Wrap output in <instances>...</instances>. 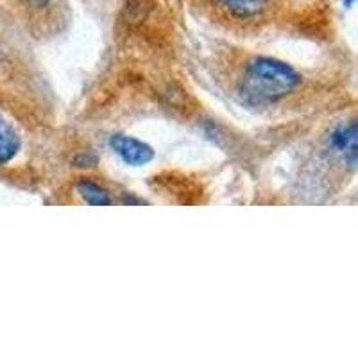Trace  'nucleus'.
<instances>
[{
    "label": "nucleus",
    "mask_w": 358,
    "mask_h": 358,
    "mask_svg": "<svg viewBox=\"0 0 358 358\" xmlns=\"http://www.w3.org/2000/svg\"><path fill=\"white\" fill-rule=\"evenodd\" d=\"M301 78L287 63L274 57H255L248 63L241 81V95L249 104H271L297 88Z\"/></svg>",
    "instance_id": "obj_1"
},
{
    "label": "nucleus",
    "mask_w": 358,
    "mask_h": 358,
    "mask_svg": "<svg viewBox=\"0 0 358 358\" xmlns=\"http://www.w3.org/2000/svg\"><path fill=\"white\" fill-rule=\"evenodd\" d=\"M110 147L131 167H142L155 158V151L147 143L126 134H113L110 138Z\"/></svg>",
    "instance_id": "obj_2"
},
{
    "label": "nucleus",
    "mask_w": 358,
    "mask_h": 358,
    "mask_svg": "<svg viewBox=\"0 0 358 358\" xmlns=\"http://www.w3.org/2000/svg\"><path fill=\"white\" fill-rule=\"evenodd\" d=\"M357 124L348 122L335 127L328 138L331 151L341 156L342 162H346L350 169L357 167Z\"/></svg>",
    "instance_id": "obj_3"
},
{
    "label": "nucleus",
    "mask_w": 358,
    "mask_h": 358,
    "mask_svg": "<svg viewBox=\"0 0 358 358\" xmlns=\"http://www.w3.org/2000/svg\"><path fill=\"white\" fill-rule=\"evenodd\" d=\"M217 8L224 9L231 17L241 18V20H249L265 11L267 0H212Z\"/></svg>",
    "instance_id": "obj_4"
},
{
    "label": "nucleus",
    "mask_w": 358,
    "mask_h": 358,
    "mask_svg": "<svg viewBox=\"0 0 358 358\" xmlns=\"http://www.w3.org/2000/svg\"><path fill=\"white\" fill-rule=\"evenodd\" d=\"M22 149L20 134L15 131V127L6 120V117L0 113V165L13 162Z\"/></svg>",
    "instance_id": "obj_5"
},
{
    "label": "nucleus",
    "mask_w": 358,
    "mask_h": 358,
    "mask_svg": "<svg viewBox=\"0 0 358 358\" xmlns=\"http://www.w3.org/2000/svg\"><path fill=\"white\" fill-rule=\"evenodd\" d=\"M78 192L86 203L94 204V206H110V204H113V199L110 197L108 190H104L101 185H97L92 179H81L78 183Z\"/></svg>",
    "instance_id": "obj_6"
},
{
    "label": "nucleus",
    "mask_w": 358,
    "mask_h": 358,
    "mask_svg": "<svg viewBox=\"0 0 358 358\" xmlns=\"http://www.w3.org/2000/svg\"><path fill=\"white\" fill-rule=\"evenodd\" d=\"M95 162H97V159L92 155H81L76 158V165H78V167H94Z\"/></svg>",
    "instance_id": "obj_7"
},
{
    "label": "nucleus",
    "mask_w": 358,
    "mask_h": 358,
    "mask_svg": "<svg viewBox=\"0 0 358 358\" xmlns=\"http://www.w3.org/2000/svg\"><path fill=\"white\" fill-rule=\"evenodd\" d=\"M36 8H45V6L50 4V0H31Z\"/></svg>",
    "instance_id": "obj_8"
}]
</instances>
